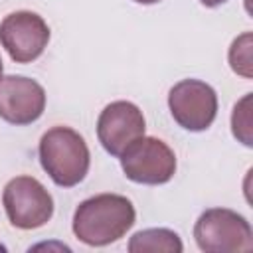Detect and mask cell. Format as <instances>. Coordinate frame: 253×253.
Returning a JSON list of instances; mask_svg holds the SVG:
<instances>
[{
	"label": "cell",
	"mask_w": 253,
	"mask_h": 253,
	"mask_svg": "<svg viewBox=\"0 0 253 253\" xmlns=\"http://www.w3.org/2000/svg\"><path fill=\"white\" fill-rule=\"evenodd\" d=\"M134 2H136V4H146V6H148V4H156V2H160V0H134Z\"/></svg>",
	"instance_id": "5bb4252c"
},
{
	"label": "cell",
	"mask_w": 253,
	"mask_h": 253,
	"mask_svg": "<svg viewBox=\"0 0 253 253\" xmlns=\"http://www.w3.org/2000/svg\"><path fill=\"white\" fill-rule=\"evenodd\" d=\"M126 249L130 253H146V251H152V253H160V251H164V253H182L184 245H182V239L178 237L176 231L166 229V227H150V229L136 231L128 239Z\"/></svg>",
	"instance_id": "30bf717a"
},
{
	"label": "cell",
	"mask_w": 253,
	"mask_h": 253,
	"mask_svg": "<svg viewBox=\"0 0 253 253\" xmlns=\"http://www.w3.org/2000/svg\"><path fill=\"white\" fill-rule=\"evenodd\" d=\"M196 245L206 253H235L253 249V229L249 221L227 208L206 210L194 225Z\"/></svg>",
	"instance_id": "3957f363"
},
{
	"label": "cell",
	"mask_w": 253,
	"mask_h": 253,
	"mask_svg": "<svg viewBox=\"0 0 253 253\" xmlns=\"http://www.w3.org/2000/svg\"><path fill=\"white\" fill-rule=\"evenodd\" d=\"M49 42L45 20L30 10L8 14L0 22V43L16 63H32L38 59Z\"/></svg>",
	"instance_id": "52a82bcc"
},
{
	"label": "cell",
	"mask_w": 253,
	"mask_h": 253,
	"mask_svg": "<svg viewBox=\"0 0 253 253\" xmlns=\"http://www.w3.org/2000/svg\"><path fill=\"white\" fill-rule=\"evenodd\" d=\"M40 164L53 184L73 188L85 180L91 154L85 138L69 126H51L40 138Z\"/></svg>",
	"instance_id": "7a4b0ae2"
},
{
	"label": "cell",
	"mask_w": 253,
	"mask_h": 253,
	"mask_svg": "<svg viewBox=\"0 0 253 253\" xmlns=\"http://www.w3.org/2000/svg\"><path fill=\"white\" fill-rule=\"evenodd\" d=\"M251 43H253V36H251V32H245V34H241L239 38H235L231 42L229 53H227L231 69L237 75L245 77V79L253 77V71H251V65H253L251 63Z\"/></svg>",
	"instance_id": "8fae6325"
},
{
	"label": "cell",
	"mask_w": 253,
	"mask_h": 253,
	"mask_svg": "<svg viewBox=\"0 0 253 253\" xmlns=\"http://www.w3.org/2000/svg\"><path fill=\"white\" fill-rule=\"evenodd\" d=\"M132 202L121 194H97L83 200L73 213V233L89 247H105L119 241L134 225Z\"/></svg>",
	"instance_id": "6da1fadb"
},
{
	"label": "cell",
	"mask_w": 253,
	"mask_h": 253,
	"mask_svg": "<svg viewBox=\"0 0 253 253\" xmlns=\"http://www.w3.org/2000/svg\"><path fill=\"white\" fill-rule=\"evenodd\" d=\"M231 130L233 136L245 144L253 146V121H251V93H247L231 113Z\"/></svg>",
	"instance_id": "7c38bea8"
},
{
	"label": "cell",
	"mask_w": 253,
	"mask_h": 253,
	"mask_svg": "<svg viewBox=\"0 0 253 253\" xmlns=\"http://www.w3.org/2000/svg\"><path fill=\"white\" fill-rule=\"evenodd\" d=\"M45 111L43 87L24 75H6L0 79V119L24 126L36 123Z\"/></svg>",
	"instance_id": "9c48e42d"
},
{
	"label": "cell",
	"mask_w": 253,
	"mask_h": 253,
	"mask_svg": "<svg viewBox=\"0 0 253 253\" xmlns=\"http://www.w3.org/2000/svg\"><path fill=\"white\" fill-rule=\"evenodd\" d=\"M168 109L182 128L202 132L217 117V95L206 81L182 79L168 93Z\"/></svg>",
	"instance_id": "8992f818"
},
{
	"label": "cell",
	"mask_w": 253,
	"mask_h": 253,
	"mask_svg": "<svg viewBox=\"0 0 253 253\" xmlns=\"http://www.w3.org/2000/svg\"><path fill=\"white\" fill-rule=\"evenodd\" d=\"M204 6H208V8H215V6H221L223 2H227V0H200Z\"/></svg>",
	"instance_id": "4fadbf2b"
},
{
	"label": "cell",
	"mask_w": 253,
	"mask_h": 253,
	"mask_svg": "<svg viewBox=\"0 0 253 253\" xmlns=\"http://www.w3.org/2000/svg\"><path fill=\"white\" fill-rule=\"evenodd\" d=\"M121 168L130 182L158 186L172 180L176 174L174 150L156 136H140L119 156Z\"/></svg>",
	"instance_id": "5b68a950"
},
{
	"label": "cell",
	"mask_w": 253,
	"mask_h": 253,
	"mask_svg": "<svg viewBox=\"0 0 253 253\" xmlns=\"http://www.w3.org/2000/svg\"><path fill=\"white\" fill-rule=\"evenodd\" d=\"M146 121L142 111L130 101L109 103L97 119V138L111 156H121L128 144L144 136Z\"/></svg>",
	"instance_id": "ba28073f"
},
{
	"label": "cell",
	"mask_w": 253,
	"mask_h": 253,
	"mask_svg": "<svg viewBox=\"0 0 253 253\" xmlns=\"http://www.w3.org/2000/svg\"><path fill=\"white\" fill-rule=\"evenodd\" d=\"M8 221L18 229H38L53 215V198L34 176L12 178L2 192Z\"/></svg>",
	"instance_id": "277c9868"
},
{
	"label": "cell",
	"mask_w": 253,
	"mask_h": 253,
	"mask_svg": "<svg viewBox=\"0 0 253 253\" xmlns=\"http://www.w3.org/2000/svg\"><path fill=\"white\" fill-rule=\"evenodd\" d=\"M2 69H4V67H2V57H0V79H2Z\"/></svg>",
	"instance_id": "9a60e30c"
}]
</instances>
